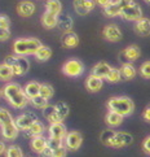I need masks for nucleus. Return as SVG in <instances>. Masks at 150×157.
<instances>
[{"mask_svg": "<svg viewBox=\"0 0 150 157\" xmlns=\"http://www.w3.org/2000/svg\"><path fill=\"white\" fill-rule=\"evenodd\" d=\"M42 46V43L36 38H21L14 40L13 43V51L18 56L26 55H34L36 49Z\"/></svg>", "mask_w": 150, "mask_h": 157, "instance_id": "obj_1", "label": "nucleus"}, {"mask_svg": "<svg viewBox=\"0 0 150 157\" xmlns=\"http://www.w3.org/2000/svg\"><path fill=\"white\" fill-rule=\"evenodd\" d=\"M109 110H114L116 113L122 114L123 117H127L132 114L133 109H135V104L130 98L119 96V98H112L108 101Z\"/></svg>", "mask_w": 150, "mask_h": 157, "instance_id": "obj_2", "label": "nucleus"}, {"mask_svg": "<svg viewBox=\"0 0 150 157\" xmlns=\"http://www.w3.org/2000/svg\"><path fill=\"white\" fill-rule=\"evenodd\" d=\"M5 64H8L10 68L13 70V74L17 75V77H21V75H25L27 71H29V68H30V64L25 57L22 56H9V57L5 59L4 61Z\"/></svg>", "mask_w": 150, "mask_h": 157, "instance_id": "obj_3", "label": "nucleus"}, {"mask_svg": "<svg viewBox=\"0 0 150 157\" xmlns=\"http://www.w3.org/2000/svg\"><path fill=\"white\" fill-rule=\"evenodd\" d=\"M83 71H84V65H83L80 60H76V59L68 60L62 66V73L71 78L80 77L83 74Z\"/></svg>", "mask_w": 150, "mask_h": 157, "instance_id": "obj_4", "label": "nucleus"}, {"mask_svg": "<svg viewBox=\"0 0 150 157\" xmlns=\"http://www.w3.org/2000/svg\"><path fill=\"white\" fill-rule=\"evenodd\" d=\"M120 17L126 21H135L136 22L137 20H140L142 17V9L138 4L133 3L130 5V7L122 9Z\"/></svg>", "mask_w": 150, "mask_h": 157, "instance_id": "obj_5", "label": "nucleus"}, {"mask_svg": "<svg viewBox=\"0 0 150 157\" xmlns=\"http://www.w3.org/2000/svg\"><path fill=\"white\" fill-rule=\"evenodd\" d=\"M133 142V136L128 132H123V131H119V132H115L114 136L110 142L109 147H114V148H122V147H126V145H130Z\"/></svg>", "mask_w": 150, "mask_h": 157, "instance_id": "obj_6", "label": "nucleus"}, {"mask_svg": "<svg viewBox=\"0 0 150 157\" xmlns=\"http://www.w3.org/2000/svg\"><path fill=\"white\" fill-rule=\"evenodd\" d=\"M75 12L79 16H86L94 9L96 0H74L73 2Z\"/></svg>", "mask_w": 150, "mask_h": 157, "instance_id": "obj_7", "label": "nucleus"}, {"mask_svg": "<svg viewBox=\"0 0 150 157\" xmlns=\"http://www.w3.org/2000/svg\"><path fill=\"white\" fill-rule=\"evenodd\" d=\"M83 143V136L78 131H70L65 136V145L70 151H78Z\"/></svg>", "mask_w": 150, "mask_h": 157, "instance_id": "obj_8", "label": "nucleus"}, {"mask_svg": "<svg viewBox=\"0 0 150 157\" xmlns=\"http://www.w3.org/2000/svg\"><path fill=\"white\" fill-rule=\"evenodd\" d=\"M141 55V51L140 48H138L137 46H130L127 47L126 49H123V51L120 52V61L122 63H132V61H136L138 57H140Z\"/></svg>", "mask_w": 150, "mask_h": 157, "instance_id": "obj_9", "label": "nucleus"}, {"mask_svg": "<svg viewBox=\"0 0 150 157\" xmlns=\"http://www.w3.org/2000/svg\"><path fill=\"white\" fill-rule=\"evenodd\" d=\"M36 120H38V118H36V116H35L34 113H31V112H26V113L18 116L17 118L14 120V122H16V125L18 126L20 130L26 131L27 128H29Z\"/></svg>", "mask_w": 150, "mask_h": 157, "instance_id": "obj_10", "label": "nucleus"}, {"mask_svg": "<svg viewBox=\"0 0 150 157\" xmlns=\"http://www.w3.org/2000/svg\"><path fill=\"white\" fill-rule=\"evenodd\" d=\"M102 35L109 42H119L122 39V36H123L122 35V30L114 24L105 26L104 30H102Z\"/></svg>", "mask_w": 150, "mask_h": 157, "instance_id": "obj_11", "label": "nucleus"}, {"mask_svg": "<svg viewBox=\"0 0 150 157\" xmlns=\"http://www.w3.org/2000/svg\"><path fill=\"white\" fill-rule=\"evenodd\" d=\"M17 13L21 16V17H30L35 13L36 10V7L35 4L30 2V0H22L17 4Z\"/></svg>", "mask_w": 150, "mask_h": 157, "instance_id": "obj_12", "label": "nucleus"}, {"mask_svg": "<svg viewBox=\"0 0 150 157\" xmlns=\"http://www.w3.org/2000/svg\"><path fill=\"white\" fill-rule=\"evenodd\" d=\"M0 132H2V136L4 139H8V140H13L18 136V132H20V128L18 126L16 125V122H10L8 125H4V126H0Z\"/></svg>", "mask_w": 150, "mask_h": 157, "instance_id": "obj_13", "label": "nucleus"}, {"mask_svg": "<svg viewBox=\"0 0 150 157\" xmlns=\"http://www.w3.org/2000/svg\"><path fill=\"white\" fill-rule=\"evenodd\" d=\"M49 131V138H56V139H65V136L68 135L66 127L62 122H54L51 123V126L48 128Z\"/></svg>", "mask_w": 150, "mask_h": 157, "instance_id": "obj_14", "label": "nucleus"}, {"mask_svg": "<svg viewBox=\"0 0 150 157\" xmlns=\"http://www.w3.org/2000/svg\"><path fill=\"white\" fill-rule=\"evenodd\" d=\"M135 31L140 36H149L150 35V20L148 17H142L136 21L135 24Z\"/></svg>", "mask_w": 150, "mask_h": 157, "instance_id": "obj_15", "label": "nucleus"}, {"mask_svg": "<svg viewBox=\"0 0 150 157\" xmlns=\"http://www.w3.org/2000/svg\"><path fill=\"white\" fill-rule=\"evenodd\" d=\"M61 43L65 48H75L79 44V36H78L76 33L71 31H66L64 33L62 38H61Z\"/></svg>", "mask_w": 150, "mask_h": 157, "instance_id": "obj_16", "label": "nucleus"}, {"mask_svg": "<svg viewBox=\"0 0 150 157\" xmlns=\"http://www.w3.org/2000/svg\"><path fill=\"white\" fill-rule=\"evenodd\" d=\"M29 96L25 94V91L22 90L21 92H18L17 95H14V96L12 99H9L8 101L9 104L13 106V108H17V109H21V108H25V106L27 105V103H29Z\"/></svg>", "mask_w": 150, "mask_h": 157, "instance_id": "obj_17", "label": "nucleus"}, {"mask_svg": "<svg viewBox=\"0 0 150 157\" xmlns=\"http://www.w3.org/2000/svg\"><path fill=\"white\" fill-rule=\"evenodd\" d=\"M102 86H104L102 78L96 77V75H93V74H91L90 77L87 78L86 87H87L88 91H91V92H98L102 88Z\"/></svg>", "mask_w": 150, "mask_h": 157, "instance_id": "obj_18", "label": "nucleus"}, {"mask_svg": "<svg viewBox=\"0 0 150 157\" xmlns=\"http://www.w3.org/2000/svg\"><path fill=\"white\" fill-rule=\"evenodd\" d=\"M43 116H44V118L48 120L51 123L62 122V121H64V120L60 117V114L57 113L56 106H54V105H47L46 108H43Z\"/></svg>", "mask_w": 150, "mask_h": 157, "instance_id": "obj_19", "label": "nucleus"}, {"mask_svg": "<svg viewBox=\"0 0 150 157\" xmlns=\"http://www.w3.org/2000/svg\"><path fill=\"white\" fill-rule=\"evenodd\" d=\"M40 21H42V25L46 27V29H53V27L57 26L58 16H56V14H53L51 12H48V10H46V12L43 13Z\"/></svg>", "mask_w": 150, "mask_h": 157, "instance_id": "obj_20", "label": "nucleus"}, {"mask_svg": "<svg viewBox=\"0 0 150 157\" xmlns=\"http://www.w3.org/2000/svg\"><path fill=\"white\" fill-rule=\"evenodd\" d=\"M110 70H112V66H110L108 63H104V61H101V63H98V64H96L93 66L92 74L104 79V78H106V75L109 74Z\"/></svg>", "mask_w": 150, "mask_h": 157, "instance_id": "obj_21", "label": "nucleus"}, {"mask_svg": "<svg viewBox=\"0 0 150 157\" xmlns=\"http://www.w3.org/2000/svg\"><path fill=\"white\" fill-rule=\"evenodd\" d=\"M57 26L61 31H71L73 30V26H74V21L73 18L68 14H64V16H58V22H57Z\"/></svg>", "mask_w": 150, "mask_h": 157, "instance_id": "obj_22", "label": "nucleus"}, {"mask_svg": "<svg viewBox=\"0 0 150 157\" xmlns=\"http://www.w3.org/2000/svg\"><path fill=\"white\" fill-rule=\"evenodd\" d=\"M123 118H124V117L122 114L116 113V112H114V110H109L106 117H105V121H106V123L110 127H116V126L122 125Z\"/></svg>", "mask_w": 150, "mask_h": 157, "instance_id": "obj_23", "label": "nucleus"}, {"mask_svg": "<svg viewBox=\"0 0 150 157\" xmlns=\"http://www.w3.org/2000/svg\"><path fill=\"white\" fill-rule=\"evenodd\" d=\"M21 91H22V87L18 85V83L10 82V83H8V85H5V87L3 88V95L5 96V99L9 100V99H12L14 95H17Z\"/></svg>", "mask_w": 150, "mask_h": 157, "instance_id": "obj_24", "label": "nucleus"}, {"mask_svg": "<svg viewBox=\"0 0 150 157\" xmlns=\"http://www.w3.org/2000/svg\"><path fill=\"white\" fill-rule=\"evenodd\" d=\"M52 49H51V47H48V46H42L39 47L38 49H36V52L34 53V56H35V59L38 60V61H42V63H44V61H48L49 59L52 57Z\"/></svg>", "mask_w": 150, "mask_h": 157, "instance_id": "obj_25", "label": "nucleus"}, {"mask_svg": "<svg viewBox=\"0 0 150 157\" xmlns=\"http://www.w3.org/2000/svg\"><path fill=\"white\" fill-rule=\"evenodd\" d=\"M30 145H31V148H32V151H34V152L40 153L42 151L47 147V139L44 138L43 135L32 136V138H31V143H30Z\"/></svg>", "mask_w": 150, "mask_h": 157, "instance_id": "obj_26", "label": "nucleus"}, {"mask_svg": "<svg viewBox=\"0 0 150 157\" xmlns=\"http://www.w3.org/2000/svg\"><path fill=\"white\" fill-rule=\"evenodd\" d=\"M24 91H25V94L27 95V96H29V99L35 98V96H38V95H40V83H38L35 81L29 82L24 87Z\"/></svg>", "mask_w": 150, "mask_h": 157, "instance_id": "obj_27", "label": "nucleus"}, {"mask_svg": "<svg viewBox=\"0 0 150 157\" xmlns=\"http://www.w3.org/2000/svg\"><path fill=\"white\" fill-rule=\"evenodd\" d=\"M120 71H122V77L124 78V79L130 81V79H133V78L136 77V68L132 65V63H124L122 65L120 68Z\"/></svg>", "mask_w": 150, "mask_h": 157, "instance_id": "obj_28", "label": "nucleus"}, {"mask_svg": "<svg viewBox=\"0 0 150 157\" xmlns=\"http://www.w3.org/2000/svg\"><path fill=\"white\" fill-rule=\"evenodd\" d=\"M102 10H104V14L106 16V17H116V16H120L122 8L118 5V3L114 0L113 3H110L105 8H102Z\"/></svg>", "mask_w": 150, "mask_h": 157, "instance_id": "obj_29", "label": "nucleus"}, {"mask_svg": "<svg viewBox=\"0 0 150 157\" xmlns=\"http://www.w3.org/2000/svg\"><path fill=\"white\" fill-rule=\"evenodd\" d=\"M46 10L51 12L56 16H60L62 12V3L60 0H47L46 3Z\"/></svg>", "mask_w": 150, "mask_h": 157, "instance_id": "obj_30", "label": "nucleus"}, {"mask_svg": "<svg viewBox=\"0 0 150 157\" xmlns=\"http://www.w3.org/2000/svg\"><path fill=\"white\" fill-rule=\"evenodd\" d=\"M44 130H46V127H44V125L40 122V121H35L32 125L27 128L26 132H27V135L29 136H38V135H42V134L44 132Z\"/></svg>", "mask_w": 150, "mask_h": 157, "instance_id": "obj_31", "label": "nucleus"}, {"mask_svg": "<svg viewBox=\"0 0 150 157\" xmlns=\"http://www.w3.org/2000/svg\"><path fill=\"white\" fill-rule=\"evenodd\" d=\"M13 70L12 68L8 65V64H0V81H9V79H12V77H13Z\"/></svg>", "mask_w": 150, "mask_h": 157, "instance_id": "obj_32", "label": "nucleus"}, {"mask_svg": "<svg viewBox=\"0 0 150 157\" xmlns=\"http://www.w3.org/2000/svg\"><path fill=\"white\" fill-rule=\"evenodd\" d=\"M122 71H120V69H116V68H112V70L109 71V74L106 75V79L108 82H110V83H116V82H119L120 79H122Z\"/></svg>", "mask_w": 150, "mask_h": 157, "instance_id": "obj_33", "label": "nucleus"}, {"mask_svg": "<svg viewBox=\"0 0 150 157\" xmlns=\"http://www.w3.org/2000/svg\"><path fill=\"white\" fill-rule=\"evenodd\" d=\"M56 110H57V113L60 114V117L62 120H65L66 117L69 116V112H70V109H69V105L66 104V103H64V101H60V103H57L56 105Z\"/></svg>", "mask_w": 150, "mask_h": 157, "instance_id": "obj_34", "label": "nucleus"}, {"mask_svg": "<svg viewBox=\"0 0 150 157\" xmlns=\"http://www.w3.org/2000/svg\"><path fill=\"white\" fill-rule=\"evenodd\" d=\"M5 157H24V152L18 145H10L5 151Z\"/></svg>", "mask_w": 150, "mask_h": 157, "instance_id": "obj_35", "label": "nucleus"}, {"mask_svg": "<svg viewBox=\"0 0 150 157\" xmlns=\"http://www.w3.org/2000/svg\"><path fill=\"white\" fill-rule=\"evenodd\" d=\"M13 121H14V120L12 118V114H10L7 109L0 108V126L8 125V123L13 122Z\"/></svg>", "mask_w": 150, "mask_h": 157, "instance_id": "obj_36", "label": "nucleus"}, {"mask_svg": "<svg viewBox=\"0 0 150 157\" xmlns=\"http://www.w3.org/2000/svg\"><path fill=\"white\" fill-rule=\"evenodd\" d=\"M30 100H31V104L34 105L35 108H40V109H43V108H46V106L48 105V99L43 98L42 95H38V96L32 98V99H30Z\"/></svg>", "mask_w": 150, "mask_h": 157, "instance_id": "obj_37", "label": "nucleus"}, {"mask_svg": "<svg viewBox=\"0 0 150 157\" xmlns=\"http://www.w3.org/2000/svg\"><path fill=\"white\" fill-rule=\"evenodd\" d=\"M53 94H54V90L51 85H48V83H43V85H40V95L43 98L51 99L53 96Z\"/></svg>", "mask_w": 150, "mask_h": 157, "instance_id": "obj_38", "label": "nucleus"}, {"mask_svg": "<svg viewBox=\"0 0 150 157\" xmlns=\"http://www.w3.org/2000/svg\"><path fill=\"white\" fill-rule=\"evenodd\" d=\"M114 134H115L114 130H105V131L101 134V142H102V144L110 145V142H112Z\"/></svg>", "mask_w": 150, "mask_h": 157, "instance_id": "obj_39", "label": "nucleus"}, {"mask_svg": "<svg viewBox=\"0 0 150 157\" xmlns=\"http://www.w3.org/2000/svg\"><path fill=\"white\" fill-rule=\"evenodd\" d=\"M140 74L146 78V79H150V61H145L142 63L140 66Z\"/></svg>", "mask_w": 150, "mask_h": 157, "instance_id": "obj_40", "label": "nucleus"}, {"mask_svg": "<svg viewBox=\"0 0 150 157\" xmlns=\"http://www.w3.org/2000/svg\"><path fill=\"white\" fill-rule=\"evenodd\" d=\"M47 145L51 149H57L62 147V139H56V138H49L47 139Z\"/></svg>", "mask_w": 150, "mask_h": 157, "instance_id": "obj_41", "label": "nucleus"}, {"mask_svg": "<svg viewBox=\"0 0 150 157\" xmlns=\"http://www.w3.org/2000/svg\"><path fill=\"white\" fill-rule=\"evenodd\" d=\"M66 155H68V148L64 145L57 149H53V157H66Z\"/></svg>", "mask_w": 150, "mask_h": 157, "instance_id": "obj_42", "label": "nucleus"}, {"mask_svg": "<svg viewBox=\"0 0 150 157\" xmlns=\"http://www.w3.org/2000/svg\"><path fill=\"white\" fill-rule=\"evenodd\" d=\"M10 26V20L8 16L5 14H0V27H4V29H9Z\"/></svg>", "mask_w": 150, "mask_h": 157, "instance_id": "obj_43", "label": "nucleus"}, {"mask_svg": "<svg viewBox=\"0 0 150 157\" xmlns=\"http://www.w3.org/2000/svg\"><path fill=\"white\" fill-rule=\"evenodd\" d=\"M9 36H10V31H9V29H4V27H0V42L8 40Z\"/></svg>", "mask_w": 150, "mask_h": 157, "instance_id": "obj_44", "label": "nucleus"}, {"mask_svg": "<svg viewBox=\"0 0 150 157\" xmlns=\"http://www.w3.org/2000/svg\"><path fill=\"white\" fill-rule=\"evenodd\" d=\"M39 156H40V157H53V149H51L47 145V147L44 148L40 153H39Z\"/></svg>", "mask_w": 150, "mask_h": 157, "instance_id": "obj_45", "label": "nucleus"}, {"mask_svg": "<svg viewBox=\"0 0 150 157\" xmlns=\"http://www.w3.org/2000/svg\"><path fill=\"white\" fill-rule=\"evenodd\" d=\"M115 2L118 3V5H119L122 9H123V8H127V7H130L131 4L135 3L133 0H115Z\"/></svg>", "mask_w": 150, "mask_h": 157, "instance_id": "obj_46", "label": "nucleus"}, {"mask_svg": "<svg viewBox=\"0 0 150 157\" xmlns=\"http://www.w3.org/2000/svg\"><path fill=\"white\" fill-rule=\"evenodd\" d=\"M142 148H144V151H145L146 153L150 155V136L145 138V140H144V143H142Z\"/></svg>", "mask_w": 150, "mask_h": 157, "instance_id": "obj_47", "label": "nucleus"}, {"mask_svg": "<svg viewBox=\"0 0 150 157\" xmlns=\"http://www.w3.org/2000/svg\"><path fill=\"white\" fill-rule=\"evenodd\" d=\"M142 118L146 122H150V106H146L145 108V110H144V113H142Z\"/></svg>", "mask_w": 150, "mask_h": 157, "instance_id": "obj_48", "label": "nucleus"}, {"mask_svg": "<svg viewBox=\"0 0 150 157\" xmlns=\"http://www.w3.org/2000/svg\"><path fill=\"white\" fill-rule=\"evenodd\" d=\"M114 0H96V4H98L100 7H102V8H105L106 5H109L110 3H113Z\"/></svg>", "mask_w": 150, "mask_h": 157, "instance_id": "obj_49", "label": "nucleus"}, {"mask_svg": "<svg viewBox=\"0 0 150 157\" xmlns=\"http://www.w3.org/2000/svg\"><path fill=\"white\" fill-rule=\"evenodd\" d=\"M5 151H7V147H5V144L3 142H0V156L3 153H5Z\"/></svg>", "mask_w": 150, "mask_h": 157, "instance_id": "obj_50", "label": "nucleus"}, {"mask_svg": "<svg viewBox=\"0 0 150 157\" xmlns=\"http://www.w3.org/2000/svg\"><path fill=\"white\" fill-rule=\"evenodd\" d=\"M2 95H3V90L0 88V96H2Z\"/></svg>", "mask_w": 150, "mask_h": 157, "instance_id": "obj_51", "label": "nucleus"}, {"mask_svg": "<svg viewBox=\"0 0 150 157\" xmlns=\"http://www.w3.org/2000/svg\"><path fill=\"white\" fill-rule=\"evenodd\" d=\"M144 2H145V3H149V4H150V0H144Z\"/></svg>", "mask_w": 150, "mask_h": 157, "instance_id": "obj_52", "label": "nucleus"}]
</instances>
